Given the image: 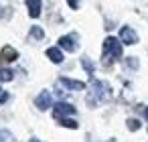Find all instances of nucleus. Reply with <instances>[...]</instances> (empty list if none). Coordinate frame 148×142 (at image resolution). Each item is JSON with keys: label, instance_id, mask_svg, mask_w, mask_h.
<instances>
[{"label": "nucleus", "instance_id": "nucleus-9", "mask_svg": "<svg viewBox=\"0 0 148 142\" xmlns=\"http://www.w3.org/2000/svg\"><path fill=\"white\" fill-rule=\"evenodd\" d=\"M27 8H29L31 19H37L41 14V0H27Z\"/></svg>", "mask_w": 148, "mask_h": 142}, {"label": "nucleus", "instance_id": "nucleus-2", "mask_svg": "<svg viewBox=\"0 0 148 142\" xmlns=\"http://www.w3.org/2000/svg\"><path fill=\"white\" fill-rule=\"evenodd\" d=\"M122 55V45L116 37H108L103 41V61H112V59H118Z\"/></svg>", "mask_w": 148, "mask_h": 142}, {"label": "nucleus", "instance_id": "nucleus-7", "mask_svg": "<svg viewBox=\"0 0 148 142\" xmlns=\"http://www.w3.org/2000/svg\"><path fill=\"white\" fill-rule=\"evenodd\" d=\"M59 83H61L63 87H67V89H75V91H79V89H83V87H85V83H83V81L69 79V77H61V79H59Z\"/></svg>", "mask_w": 148, "mask_h": 142}, {"label": "nucleus", "instance_id": "nucleus-16", "mask_svg": "<svg viewBox=\"0 0 148 142\" xmlns=\"http://www.w3.org/2000/svg\"><path fill=\"white\" fill-rule=\"evenodd\" d=\"M69 6H71V8H77V6H79V0H69Z\"/></svg>", "mask_w": 148, "mask_h": 142}, {"label": "nucleus", "instance_id": "nucleus-14", "mask_svg": "<svg viewBox=\"0 0 148 142\" xmlns=\"http://www.w3.org/2000/svg\"><path fill=\"white\" fill-rule=\"evenodd\" d=\"M83 65H85V71L87 73H93V63H89V59L87 57H83V61H81Z\"/></svg>", "mask_w": 148, "mask_h": 142}, {"label": "nucleus", "instance_id": "nucleus-1", "mask_svg": "<svg viewBox=\"0 0 148 142\" xmlns=\"http://www.w3.org/2000/svg\"><path fill=\"white\" fill-rule=\"evenodd\" d=\"M106 97H108L106 85H103L101 81H91V93H89V97H87V106H89V108H95V106H99Z\"/></svg>", "mask_w": 148, "mask_h": 142}, {"label": "nucleus", "instance_id": "nucleus-3", "mask_svg": "<svg viewBox=\"0 0 148 142\" xmlns=\"http://www.w3.org/2000/svg\"><path fill=\"white\" fill-rule=\"evenodd\" d=\"M67 116H75V106L67 104V102H59L55 106V118H67Z\"/></svg>", "mask_w": 148, "mask_h": 142}, {"label": "nucleus", "instance_id": "nucleus-6", "mask_svg": "<svg viewBox=\"0 0 148 142\" xmlns=\"http://www.w3.org/2000/svg\"><path fill=\"white\" fill-rule=\"evenodd\" d=\"M59 47H61V49H65V51H75V47H77L75 35H67V37H61V39H59Z\"/></svg>", "mask_w": 148, "mask_h": 142}, {"label": "nucleus", "instance_id": "nucleus-15", "mask_svg": "<svg viewBox=\"0 0 148 142\" xmlns=\"http://www.w3.org/2000/svg\"><path fill=\"white\" fill-rule=\"evenodd\" d=\"M6 99H8V91L6 89H0V106H2Z\"/></svg>", "mask_w": 148, "mask_h": 142}, {"label": "nucleus", "instance_id": "nucleus-12", "mask_svg": "<svg viewBox=\"0 0 148 142\" xmlns=\"http://www.w3.org/2000/svg\"><path fill=\"white\" fill-rule=\"evenodd\" d=\"M12 75H14V73H12L10 69H0V81H10Z\"/></svg>", "mask_w": 148, "mask_h": 142}, {"label": "nucleus", "instance_id": "nucleus-8", "mask_svg": "<svg viewBox=\"0 0 148 142\" xmlns=\"http://www.w3.org/2000/svg\"><path fill=\"white\" fill-rule=\"evenodd\" d=\"M16 57H18V53H16L12 47H4V49H2V53H0V65L10 63V61H14Z\"/></svg>", "mask_w": 148, "mask_h": 142}, {"label": "nucleus", "instance_id": "nucleus-5", "mask_svg": "<svg viewBox=\"0 0 148 142\" xmlns=\"http://www.w3.org/2000/svg\"><path fill=\"white\" fill-rule=\"evenodd\" d=\"M51 93L49 91H41L39 95H37V99H35V106L39 108V110H47V108H51Z\"/></svg>", "mask_w": 148, "mask_h": 142}, {"label": "nucleus", "instance_id": "nucleus-13", "mask_svg": "<svg viewBox=\"0 0 148 142\" xmlns=\"http://www.w3.org/2000/svg\"><path fill=\"white\" fill-rule=\"evenodd\" d=\"M31 35H33V39H43V37H45V31H43L41 27H33V29H31Z\"/></svg>", "mask_w": 148, "mask_h": 142}, {"label": "nucleus", "instance_id": "nucleus-11", "mask_svg": "<svg viewBox=\"0 0 148 142\" xmlns=\"http://www.w3.org/2000/svg\"><path fill=\"white\" fill-rule=\"evenodd\" d=\"M57 122H59L61 126H65V128H73V130L77 128V120H73L71 116H67V118H59Z\"/></svg>", "mask_w": 148, "mask_h": 142}, {"label": "nucleus", "instance_id": "nucleus-17", "mask_svg": "<svg viewBox=\"0 0 148 142\" xmlns=\"http://www.w3.org/2000/svg\"><path fill=\"white\" fill-rule=\"evenodd\" d=\"M144 118H146V120H148V108H146V110H144Z\"/></svg>", "mask_w": 148, "mask_h": 142}, {"label": "nucleus", "instance_id": "nucleus-4", "mask_svg": "<svg viewBox=\"0 0 148 142\" xmlns=\"http://www.w3.org/2000/svg\"><path fill=\"white\" fill-rule=\"evenodd\" d=\"M120 39L124 41V45H134V43H138V35H136L130 27H122V29H120Z\"/></svg>", "mask_w": 148, "mask_h": 142}, {"label": "nucleus", "instance_id": "nucleus-18", "mask_svg": "<svg viewBox=\"0 0 148 142\" xmlns=\"http://www.w3.org/2000/svg\"><path fill=\"white\" fill-rule=\"evenodd\" d=\"M31 142H39V140H35V138H33V140H31Z\"/></svg>", "mask_w": 148, "mask_h": 142}, {"label": "nucleus", "instance_id": "nucleus-19", "mask_svg": "<svg viewBox=\"0 0 148 142\" xmlns=\"http://www.w3.org/2000/svg\"><path fill=\"white\" fill-rule=\"evenodd\" d=\"M0 16H2V8H0Z\"/></svg>", "mask_w": 148, "mask_h": 142}, {"label": "nucleus", "instance_id": "nucleus-10", "mask_svg": "<svg viewBox=\"0 0 148 142\" xmlns=\"http://www.w3.org/2000/svg\"><path fill=\"white\" fill-rule=\"evenodd\" d=\"M47 57H49L53 63H61V61H63V53L59 51V47H49V49H47Z\"/></svg>", "mask_w": 148, "mask_h": 142}]
</instances>
